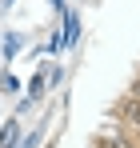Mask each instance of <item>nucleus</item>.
<instances>
[{"mask_svg": "<svg viewBox=\"0 0 140 148\" xmlns=\"http://www.w3.org/2000/svg\"><path fill=\"white\" fill-rule=\"evenodd\" d=\"M116 116H124V124L140 132V100H136V96H124V100L116 104Z\"/></svg>", "mask_w": 140, "mask_h": 148, "instance_id": "f257e3e1", "label": "nucleus"}, {"mask_svg": "<svg viewBox=\"0 0 140 148\" xmlns=\"http://www.w3.org/2000/svg\"><path fill=\"white\" fill-rule=\"evenodd\" d=\"M16 140H20V116H12L0 128V148H16Z\"/></svg>", "mask_w": 140, "mask_h": 148, "instance_id": "f03ea898", "label": "nucleus"}, {"mask_svg": "<svg viewBox=\"0 0 140 148\" xmlns=\"http://www.w3.org/2000/svg\"><path fill=\"white\" fill-rule=\"evenodd\" d=\"M76 36H80V20H76L72 12H64V40H60V48H72Z\"/></svg>", "mask_w": 140, "mask_h": 148, "instance_id": "7ed1b4c3", "label": "nucleus"}, {"mask_svg": "<svg viewBox=\"0 0 140 148\" xmlns=\"http://www.w3.org/2000/svg\"><path fill=\"white\" fill-rule=\"evenodd\" d=\"M96 148H136L128 136H120V132H108V136H100L96 140Z\"/></svg>", "mask_w": 140, "mask_h": 148, "instance_id": "20e7f679", "label": "nucleus"}, {"mask_svg": "<svg viewBox=\"0 0 140 148\" xmlns=\"http://www.w3.org/2000/svg\"><path fill=\"white\" fill-rule=\"evenodd\" d=\"M40 92H44V76L36 72V76H32V84H28V96H24V100H28V104H36V100H40Z\"/></svg>", "mask_w": 140, "mask_h": 148, "instance_id": "39448f33", "label": "nucleus"}, {"mask_svg": "<svg viewBox=\"0 0 140 148\" xmlns=\"http://www.w3.org/2000/svg\"><path fill=\"white\" fill-rule=\"evenodd\" d=\"M4 52L16 56V52H20V36H8V40H4Z\"/></svg>", "mask_w": 140, "mask_h": 148, "instance_id": "423d86ee", "label": "nucleus"}, {"mask_svg": "<svg viewBox=\"0 0 140 148\" xmlns=\"http://www.w3.org/2000/svg\"><path fill=\"white\" fill-rule=\"evenodd\" d=\"M36 144H40V132H32V136L24 140V148H36Z\"/></svg>", "mask_w": 140, "mask_h": 148, "instance_id": "0eeeda50", "label": "nucleus"}, {"mask_svg": "<svg viewBox=\"0 0 140 148\" xmlns=\"http://www.w3.org/2000/svg\"><path fill=\"white\" fill-rule=\"evenodd\" d=\"M128 96H136V100H140V76L132 80V92H128Z\"/></svg>", "mask_w": 140, "mask_h": 148, "instance_id": "6e6552de", "label": "nucleus"}]
</instances>
